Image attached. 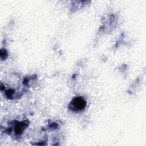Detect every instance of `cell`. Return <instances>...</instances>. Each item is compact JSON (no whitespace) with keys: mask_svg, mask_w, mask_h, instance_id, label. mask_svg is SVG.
<instances>
[{"mask_svg":"<svg viewBox=\"0 0 146 146\" xmlns=\"http://www.w3.org/2000/svg\"><path fill=\"white\" fill-rule=\"evenodd\" d=\"M26 124L24 123H18L15 127V132L17 134L20 135L22 133L23 130L26 128Z\"/></svg>","mask_w":146,"mask_h":146,"instance_id":"7a4b0ae2","label":"cell"},{"mask_svg":"<svg viewBox=\"0 0 146 146\" xmlns=\"http://www.w3.org/2000/svg\"><path fill=\"white\" fill-rule=\"evenodd\" d=\"M86 106V100L82 97H75L71 102L68 108L75 112H79Z\"/></svg>","mask_w":146,"mask_h":146,"instance_id":"6da1fadb","label":"cell"}]
</instances>
